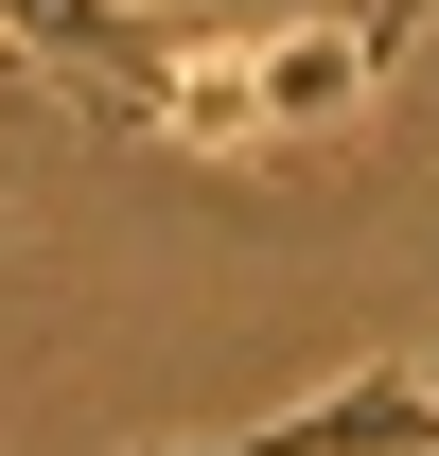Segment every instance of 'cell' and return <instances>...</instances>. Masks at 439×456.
Instances as JSON below:
<instances>
[{"label": "cell", "instance_id": "6da1fadb", "mask_svg": "<svg viewBox=\"0 0 439 456\" xmlns=\"http://www.w3.org/2000/svg\"><path fill=\"white\" fill-rule=\"evenodd\" d=\"M0 36H18V53L54 70V88H70L88 123H123V141L159 123V70H176V18H141V0H0Z\"/></svg>", "mask_w": 439, "mask_h": 456}, {"label": "cell", "instance_id": "277c9868", "mask_svg": "<svg viewBox=\"0 0 439 456\" xmlns=\"http://www.w3.org/2000/svg\"><path fill=\"white\" fill-rule=\"evenodd\" d=\"M369 88H386V53L352 36V18H334V36H264V123L281 141H299V123H352Z\"/></svg>", "mask_w": 439, "mask_h": 456}, {"label": "cell", "instance_id": "7a4b0ae2", "mask_svg": "<svg viewBox=\"0 0 439 456\" xmlns=\"http://www.w3.org/2000/svg\"><path fill=\"white\" fill-rule=\"evenodd\" d=\"M159 456H439V369H352L299 421H246V439H159Z\"/></svg>", "mask_w": 439, "mask_h": 456}, {"label": "cell", "instance_id": "3957f363", "mask_svg": "<svg viewBox=\"0 0 439 456\" xmlns=\"http://www.w3.org/2000/svg\"><path fill=\"white\" fill-rule=\"evenodd\" d=\"M141 141H176V159H264L281 123H264V36H176V70H159V123Z\"/></svg>", "mask_w": 439, "mask_h": 456}]
</instances>
